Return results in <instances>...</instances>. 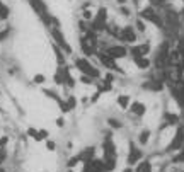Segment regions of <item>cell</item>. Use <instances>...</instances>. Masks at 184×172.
Returning a JSON list of instances; mask_svg holds the SVG:
<instances>
[{
  "label": "cell",
  "mask_w": 184,
  "mask_h": 172,
  "mask_svg": "<svg viewBox=\"0 0 184 172\" xmlns=\"http://www.w3.org/2000/svg\"><path fill=\"white\" fill-rule=\"evenodd\" d=\"M135 63H137V67H138V68H148V65H150V62H148L145 56L135 58Z\"/></svg>",
  "instance_id": "obj_19"
},
{
  "label": "cell",
  "mask_w": 184,
  "mask_h": 172,
  "mask_svg": "<svg viewBox=\"0 0 184 172\" xmlns=\"http://www.w3.org/2000/svg\"><path fill=\"white\" fill-rule=\"evenodd\" d=\"M148 138H150V131H148V130H143L142 135H140V143H142V145H145V143L148 141Z\"/></svg>",
  "instance_id": "obj_23"
},
{
  "label": "cell",
  "mask_w": 184,
  "mask_h": 172,
  "mask_svg": "<svg viewBox=\"0 0 184 172\" xmlns=\"http://www.w3.org/2000/svg\"><path fill=\"white\" fill-rule=\"evenodd\" d=\"M107 123H109L113 128H121V123H119V121H116V119H109Z\"/></svg>",
  "instance_id": "obj_29"
},
{
  "label": "cell",
  "mask_w": 184,
  "mask_h": 172,
  "mask_svg": "<svg viewBox=\"0 0 184 172\" xmlns=\"http://www.w3.org/2000/svg\"><path fill=\"white\" fill-rule=\"evenodd\" d=\"M99 60H101V63H102L106 68H111V70H118V65L114 63V60H113L111 56H107L106 53H99Z\"/></svg>",
  "instance_id": "obj_11"
},
{
  "label": "cell",
  "mask_w": 184,
  "mask_h": 172,
  "mask_svg": "<svg viewBox=\"0 0 184 172\" xmlns=\"http://www.w3.org/2000/svg\"><path fill=\"white\" fill-rule=\"evenodd\" d=\"M113 80H114V77H113L111 73H107V75H106V82H107V83H111Z\"/></svg>",
  "instance_id": "obj_36"
},
{
  "label": "cell",
  "mask_w": 184,
  "mask_h": 172,
  "mask_svg": "<svg viewBox=\"0 0 184 172\" xmlns=\"http://www.w3.org/2000/svg\"><path fill=\"white\" fill-rule=\"evenodd\" d=\"M181 94H182V97H184V85H182V89H181Z\"/></svg>",
  "instance_id": "obj_43"
},
{
  "label": "cell",
  "mask_w": 184,
  "mask_h": 172,
  "mask_svg": "<svg viewBox=\"0 0 184 172\" xmlns=\"http://www.w3.org/2000/svg\"><path fill=\"white\" fill-rule=\"evenodd\" d=\"M119 38L123 39V41L135 43V39H137V34H135V31H133L131 26H126V27H123V29L119 31Z\"/></svg>",
  "instance_id": "obj_7"
},
{
  "label": "cell",
  "mask_w": 184,
  "mask_h": 172,
  "mask_svg": "<svg viewBox=\"0 0 184 172\" xmlns=\"http://www.w3.org/2000/svg\"><path fill=\"white\" fill-rule=\"evenodd\" d=\"M9 17V9L4 2H0V19H7Z\"/></svg>",
  "instance_id": "obj_22"
},
{
  "label": "cell",
  "mask_w": 184,
  "mask_h": 172,
  "mask_svg": "<svg viewBox=\"0 0 184 172\" xmlns=\"http://www.w3.org/2000/svg\"><path fill=\"white\" fill-rule=\"evenodd\" d=\"M181 16H182V19H184V11H182V14H181Z\"/></svg>",
  "instance_id": "obj_46"
},
{
  "label": "cell",
  "mask_w": 184,
  "mask_h": 172,
  "mask_svg": "<svg viewBox=\"0 0 184 172\" xmlns=\"http://www.w3.org/2000/svg\"><path fill=\"white\" fill-rule=\"evenodd\" d=\"M170 94L177 99L179 106H181V107H184V97H182V94H181V90H179V89H172V90H170Z\"/></svg>",
  "instance_id": "obj_18"
},
{
  "label": "cell",
  "mask_w": 184,
  "mask_h": 172,
  "mask_svg": "<svg viewBox=\"0 0 184 172\" xmlns=\"http://www.w3.org/2000/svg\"><path fill=\"white\" fill-rule=\"evenodd\" d=\"M55 82H56V83H65L63 73H62V68H58V72L55 73Z\"/></svg>",
  "instance_id": "obj_25"
},
{
  "label": "cell",
  "mask_w": 184,
  "mask_h": 172,
  "mask_svg": "<svg viewBox=\"0 0 184 172\" xmlns=\"http://www.w3.org/2000/svg\"><path fill=\"white\" fill-rule=\"evenodd\" d=\"M55 55H56V62L60 67H65V56H63V53H62V50L58 46H55Z\"/></svg>",
  "instance_id": "obj_17"
},
{
  "label": "cell",
  "mask_w": 184,
  "mask_h": 172,
  "mask_svg": "<svg viewBox=\"0 0 184 172\" xmlns=\"http://www.w3.org/2000/svg\"><path fill=\"white\" fill-rule=\"evenodd\" d=\"M67 106H68V109H74L75 106H77V99H75V97H68V101H67Z\"/></svg>",
  "instance_id": "obj_26"
},
{
  "label": "cell",
  "mask_w": 184,
  "mask_h": 172,
  "mask_svg": "<svg viewBox=\"0 0 184 172\" xmlns=\"http://www.w3.org/2000/svg\"><path fill=\"white\" fill-rule=\"evenodd\" d=\"M106 55H107V56H111L113 60H116V58L126 56V55H128V50H126V48H123V46H111V48H107Z\"/></svg>",
  "instance_id": "obj_6"
},
{
  "label": "cell",
  "mask_w": 184,
  "mask_h": 172,
  "mask_svg": "<svg viewBox=\"0 0 184 172\" xmlns=\"http://www.w3.org/2000/svg\"><path fill=\"white\" fill-rule=\"evenodd\" d=\"M84 17H85V19H90V17H92V14H90L89 11H84Z\"/></svg>",
  "instance_id": "obj_39"
},
{
  "label": "cell",
  "mask_w": 184,
  "mask_h": 172,
  "mask_svg": "<svg viewBox=\"0 0 184 172\" xmlns=\"http://www.w3.org/2000/svg\"><path fill=\"white\" fill-rule=\"evenodd\" d=\"M121 12H123L125 16H128V14H130V12H128V9H126V7H121Z\"/></svg>",
  "instance_id": "obj_41"
},
{
  "label": "cell",
  "mask_w": 184,
  "mask_h": 172,
  "mask_svg": "<svg viewBox=\"0 0 184 172\" xmlns=\"http://www.w3.org/2000/svg\"><path fill=\"white\" fill-rule=\"evenodd\" d=\"M137 29H138V31H145V24H143V21H142V19H138V21H137Z\"/></svg>",
  "instance_id": "obj_27"
},
{
  "label": "cell",
  "mask_w": 184,
  "mask_h": 172,
  "mask_svg": "<svg viewBox=\"0 0 184 172\" xmlns=\"http://www.w3.org/2000/svg\"><path fill=\"white\" fill-rule=\"evenodd\" d=\"M79 160H80V157H74L72 160H68V167H74V165H75V164H77Z\"/></svg>",
  "instance_id": "obj_32"
},
{
  "label": "cell",
  "mask_w": 184,
  "mask_h": 172,
  "mask_svg": "<svg viewBox=\"0 0 184 172\" xmlns=\"http://www.w3.org/2000/svg\"><path fill=\"white\" fill-rule=\"evenodd\" d=\"M148 51H150V44H148V43H145V44H140V46H133V48H131V55H133L135 58L145 56Z\"/></svg>",
  "instance_id": "obj_9"
},
{
  "label": "cell",
  "mask_w": 184,
  "mask_h": 172,
  "mask_svg": "<svg viewBox=\"0 0 184 172\" xmlns=\"http://www.w3.org/2000/svg\"><path fill=\"white\" fill-rule=\"evenodd\" d=\"M145 104H142V102H133L131 104V113L135 116H143L145 114Z\"/></svg>",
  "instance_id": "obj_14"
},
{
  "label": "cell",
  "mask_w": 184,
  "mask_h": 172,
  "mask_svg": "<svg viewBox=\"0 0 184 172\" xmlns=\"http://www.w3.org/2000/svg\"><path fill=\"white\" fill-rule=\"evenodd\" d=\"M56 125H58V126H63V125H65V121L60 118V119H56Z\"/></svg>",
  "instance_id": "obj_40"
},
{
  "label": "cell",
  "mask_w": 184,
  "mask_h": 172,
  "mask_svg": "<svg viewBox=\"0 0 184 172\" xmlns=\"http://www.w3.org/2000/svg\"><path fill=\"white\" fill-rule=\"evenodd\" d=\"M99 94H101V92H95V94L92 95V99H90V101H92V102H95V101L99 99Z\"/></svg>",
  "instance_id": "obj_38"
},
{
  "label": "cell",
  "mask_w": 184,
  "mask_h": 172,
  "mask_svg": "<svg viewBox=\"0 0 184 172\" xmlns=\"http://www.w3.org/2000/svg\"><path fill=\"white\" fill-rule=\"evenodd\" d=\"M164 116H165V119H167L169 125H176V123L179 121V116H177V114H170V113H165Z\"/></svg>",
  "instance_id": "obj_21"
},
{
  "label": "cell",
  "mask_w": 184,
  "mask_h": 172,
  "mask_svg": "<svg viewBox=\"0 0 184 172\" xmlns=\"http://www.w3.org/2000/svg\"><path fill=\"white\" fill-rule=\"evenodd\" d=\"M118 104H119V107L126 109L128 104H130V97H128V95H119V97H118Z\"/></svg>",
  "instance_id": "obj_20"
},
{
  "label": "cell",
  "mask_w": 184,
  "mask_h": 172,
  "mask_svg": "<svg viewBox=\"0 0 184 172\" xmlns=\"http://www.w3.org/2000/svg\"><path fill=\"white\" fill-rule=\"evenodd\" d=\"M106 17H107V11H106L104 7H101L99 12H97V16L94 17V22H92V31H102L106 27Z\"/></svg>",
  "instance_id": "obj_3"
},
{
  "label": "cell",
  "mask_w": 184,
  "mask_h": 172,
  "mask_svg": "<svg viewBox=\"0 0 184 172\" xmlns=\"http://www.w3.org/2000/svg\"><path fill=\"white\" fill-rule=\"evenodd\" d=\"M137 172H152V164H150L148 160L140 162L138 167H137Z\"/></svg>",
  "instance_id": "obj_16"
},
{
  "label": "cell",
  "mask_w": 184,
  "mask_h": 172,
  "mask_svg": "<svg viewBox=\"0 0 184 172\" xmlns=\"http://www.w3.org/2000/svg\"><path fill=\"white\" fill-rule=\"evenodd\" d=\"M174 162H184V152L182 153H179L177 157H174Z\"/></svg>",
  "instance_id": "obj_34"
},
{
  "label": "cell",
  "mask_w": 184,
  "mask_h": 172,
  "mask_svg": "<svg viewBox=\"0 0 184 172\" xmlns=\"http://www.w3.org/2000/svg\"><path fill=\"white\" fill-rule=\"evenodd\" d=\"M123 172H133V170H131V169H125Z\"/></svg>",
  "instance_id": "obj_42"
},
{
  "label": "cell",
  "mask_w": 184,
  "mask_h": 172,
  "mask_svg": "<svg viewBox=\"0 0 184 172\" xmlns=\"http://www.w3.org/2000/svg\"><path fill=\"white\" fill-rule=\"evenodd\" d=\"M5 148H4V146H0V164H2V162L5 160Z\"/></svg>",
  "instance_id": "obj_30"
},
{
  "label": "cell",
  "mask_w": 184,
  "mask_h": 172,
  "mask_svg": "<svg viewBox=\"0 0 184 172\" xmlns=\"http://www.w3.org/2000/svg\"><path fill=\"white\" fill-rule=\"evenodd\" d=\"M46 136H48V131L46 130H39V131H38V135L34 136V140H36V141H41V140H44Z\"/></svg>",
  "instance_id": "obj_24"
},
{
  "label": "cell",
  "mask_w": 184,
  "mask_h": 172,
  "mask_svg": "<svg viewBox=\"0 0 184 172\" xmlns=\"http://www.w3.org/2000/svg\"><path fill=\"white\" fill-rule=\"evenodd\" d=\"M7 141H9V138H7V136H4V138H0V146H4L7 143Z\"/></svg>",
  "instance_id": "obj_37"
},
{
  "label": "cell",
  "mask_w": 184,
  "mask_h": 172,
  "mask_svg": "<svg viewBox=\"0 0 184 172\" xmlns=\"http://www.w3.org/2000/svg\"><path fill=\"white\" fill-rule=\"evenodd\" d=\"M46 148L48 150H55V143L53 141H46Z\"/></svg>",
  "instance_id": "obj_35"
},
{
  "label": "cell",
  "mask_w": 184,
  "mask_h": 172,
  "mask_svg": "<svg viewBox=\"0 0 184 172\" xmlns=\"http://www.w3.org/2000/svg\"><path fill=\"white\" fill-rule=\"evenodd\" d=\"M182 145H184V128H179L176 131V136L170 141V145H169V150H179Z\"/></svg>",
  "instance_id": "obj_5"
},
{
  "label": "cell",
  "mask_w": 184,
  "mask_h": 172,
  "mask_svg": "<svg viewBox=\"0 0 184 172\" xmlns=\"http://www.w3.org/2000/svg\"><path fill=\"white\" fill-rule=\"evenodd\" d=\"M80 44H82V51H84L85 55H87V56L94 55V50H95V48H94V46H90L89 43L85 41V38H84V36L80 38Z\"/></svg>",
  "instance_id": "obj_15"
},
{
  "label": "cell",
  "mask_w": 184,
  "mask_h": 172,
  "mask_svg": "<svg viewBox=\"0 0 184 172\" xmlns=\"http://www.w3.org/2000/svg\"><path fill=\"white\" fill-rule=\"evenodd\" d=\"M70 172H72V170H70Z\"/></svg>",
  "instance_id": "obj_47"
},
{
  "label": "cell",
  "mask_w": 184,
  "mask_h": 172,
  "mask_svg": "<svg viewBox=\"0 0 184 172\" xmlns=\"http://www.w3.org/2000/svg\"><path fill=\"white\" fill-rule=\"evenodd\" d=\"M51 36H53V39L56 41V46L60 48V50H63L65 53H72V46L65 41V38H63V34L60 32V29H56V27L51 29Z\"/></svg>",
  "instance_id": "obj_4"
},
{
  "label": "cell",
  "mask_w": 184,
  "mask_h": 172,
  "mask_svg": "<svg viewBox=\"0 0 184 172\" xmlns=\"http://www.w3.org/2000/svg\"><path fill=\"white\" fill-rule=\"evenodd\" d=\"M140 158H142V150H138V148L133 145V143H130V155H128V164H130V165H133V164H137Z\"/></svg>",
  "instance_id": "obj_8"
},
{
  "label": "cell",
  "mask_w": 184,
  "mask_h": 172,
  "mask_svg": "<svg viewBox=\"0 0 184 172\" xmlns=\"http://www.w3.org/2000/svg\"><path fill=\"white\" fill-rule=\"evenodd\" d=\"M27 135H29V136H32V138H34V136L38 135V130H34V128H29V130H27Z\"/></svg>",
  "instance_id": "obj_33"
},
{
  "label": "cell",
  "mask_w": 184,
  "mask_h": 172,
  "mask_svg": "<svg viewBox=\"0 0 184 172\" xmlns=\"http://www.w3.org/2000/svg\"><path fill=\"white\" fill-rule=\"evenodd\" d=\"M102 148H104V158H114L116 150H114V145H113V141H111L109 138H106Z\"/></svg>",
  "instance_id": "obj_10"
},
{
  "label": "cell",
  "mask_w": 184,
  "mask_h": 172,
  "mask_svg": "<svg viewBox=\"0 0 184 172\" xmlns=\"http://www.w3.org/2000/svg\"><path fill=\"white\" fill-rule=\"evenodd\" d=\"M0 172H5V170H4V169H2V167H0Z\"/></svg>",
  "instance_id": "obj_45"
},
{
  "label": "cell",
  "mask_w": 184,
  "mask_h": 172,
  "mask_svg": "<svg viewBox=\"0 0 184 172\" xmlns=\"http://www.w3.org/2000/svg\"><path fill=\"white\" fill-rule=\"evenodd\" d=\"M29 2H31V7L39 14V16L46 14V4H44L43 0H29Z\"/></svg>",
  "instance_id": "obj_12"
},
{
  "label": "cell",
  "mask_w": 184,
  "mask_h": 172,
  "mask_svg": "<svg viewBox=\"0 0 184 172\" xmlns=\"http://www.w3.org/2000/svg\"><path fill=\"white\" fill-rule=\"evenodd\" d=\"M140 19H145V21H148V22H153V24H155V26H158V27H164L162 19L157 16V12L153 11L152 7H147V9L140 11Z\"/></svg>",
  "instance_id": "obj_2"
},
{
  "label": "cell",
  "mask_w": 184,
  "mask_h": 172,
  "mask_svg": "<svg viewBox=\"0 0 184 172\" xmlns=\"http://www.w3.org/2000/svg\"><path fill=\"white\" fill-rule=\"evenodd\" d=\"M118 2H119V4H125V2H126V0H118Z\"/></svg>",
  "instance_id": "obj_44"
},
{
  "label": "cell",
  "mask_w": 184,
  "mask_h": 172,
  "mask_svg": "<svg viewBox=\"0 0 184 172\" xmlns=\"http://www.w3.org/2000/svg\"><path fill=\"white\" fill-rule=\"evenodd\" d=\"M80 80H82L84 83H92V80H94V78L87 77V75H82V77H80Z\"/></svg>",
  "instance_id": "obj_31"
},
{
  "label": "cell",
  "mask_w": 184,
  "mask_h": 172,
  "mask_svg": "<svg viewBox=\"0 0 184 172\" xmlns=\"http://www.w3.org/2000/svg\"><path fill=\"white\" fill-rule=\"evenodd\" d=\"M75 67L79 68L84 75H87V77H90V78H97L99 77V72H97V70H95L85 58H79V60L75 62Z\"/></svg>",
  "instance_id": "obj_1"
},
{
  "label": "cell",
  "mask_w": 184,
  "mask_h": 172,
  "mask_svg": "<svg viewBox=\"0 0 184 172\" xmlns=\"http://www.w3.org/2000/svg\"><path fill=\"white\" fill-rule=\"evenodd\" d=\"M34 82H36V83H43V82H44V75L38 73L36 77H34Z\"/></svg>",
  "instance_id": "obj_28"
},
{
  "label": "cell",
  "mask_w": 184,
  "mask_h": 172,
  "mask_svg": "<svg viewBox=\"0 0 184 172\" xmlns=\"http://www.w3.org/2000/svg\"><path fill=\"white\" fill-rule=\"evenodd\" d=\"M143 89L158 92V90H162V82H158V80H150V82H145V83H143Z\"/></svg>",
  "instance_id": "obj_13"
}]
</instances>
